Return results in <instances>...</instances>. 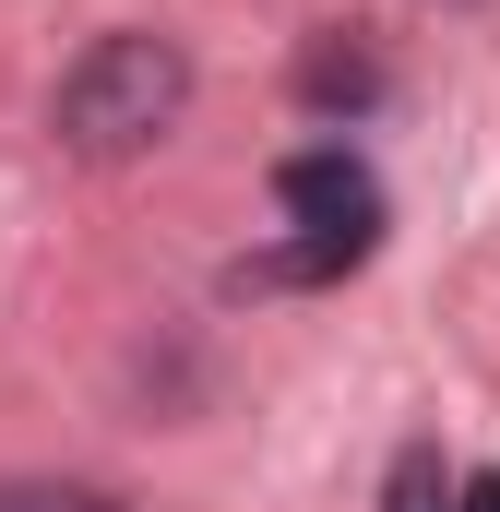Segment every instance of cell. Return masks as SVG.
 Wrapping results in <instances>:
<instances>
[{
    "instance_id": "cell-1",
    "label": "cell",
    "mask_w": 500,
    "mask_h": 512,
    "mask_svg": "<svg viewBox=\"0 0 500 512\" xmlns=\"http://www.w3.org/2000/svg\"><path fill=\"white\" fill-rule=\"evenodd\" d=\"M274 203H286V251L239 262L227 286H322V274H346V262L381 251V179L346 155V143H310V155H286L274 167Z\"/></svg>"
},
{
    "instance_id": "cell-2",
    "label": "cell",
    "mask_w": 500,
    "mask_h": 512,
    "mask_svg": "<svg viewBox=\"0 0 500 512\" xmlns=\"http://www.w3.org/2000/svg\"><path fill=\"white\" fill-rule=\"evenodd\" d=\"M191 108V60L167 48V36H96L84 60H72V84H60V143L72 155H143V143H167Z\"/></svg>"
},
{
    "instance_id": "cell-3",
    "label": "cell",
    "mask_w": 500,
    "mask_h": 512,
    "mask_svg": "<svg viewBox=\"0 0 500 512\" xmlns=\"http://www.w3.org/2000/svg\"><path fill=\"white\" fill-rule=\"evenodd\" d=\"M381 512H453V477H441V453H429V441H405V453H393V501Z\"/></svg>"
},
{
    "instance_id": "cell-4",
    "label": "cell",
    "mask_w": 500,
    "mask_h": 512,
    "mask_svg": "<svg viewBox=\"0 0 500 512\" xmlns=\"http://www.w3.org/2000/svg\"><path fill=\"white\" fill-rule=\"evenodd\" d=\"M0 512H120L108 489H48V477H0Z\"/></svg>"
},
{
    "instance_id": "cell-5",
    "label": "cell",
    "mask_w": 500,
    "mask_h": 512,
    "mask_svg": "<svg viewBox=\"0 0 500 512\" xmlns=\"http://www.w3.org/2000/svg\"><path fill=\"white\" fill-rule=\"evenodd\" d=\"M381 72L370 60H334V48H322V60H310V96H322V108H358V96H370Z\"/></svg>"
},
{
    "instance_id": "cell-6",
    "label": "cell",
    "mask_w": 500,
    "mask_h": 512,
    "mask_svg": "<svg viewBox=\"0 0 500 512\" xmlns=\"http://www.w3.org/2000/svg\"><path fill=\"white\" fill-rule=\"evenodd\" d=\"M465 512H500V477H465Z\"/></svg>"
}]
</instances>
